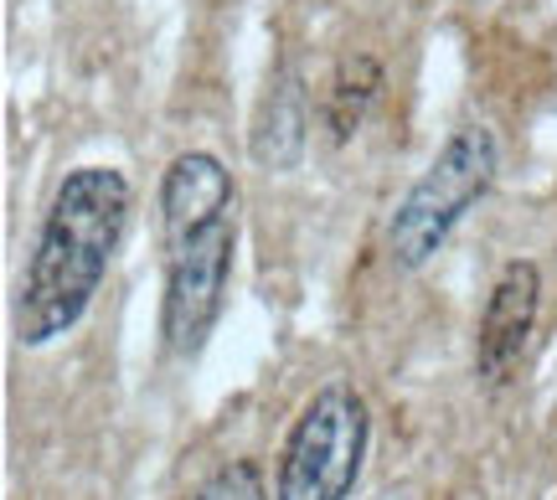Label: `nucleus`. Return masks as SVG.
I'll list each match as a JSON object with an SVG mask.
<instances>
[{"instance_id": "1", "label": "nucleus", "mask_w": 557, "mask_h": 500, "mask_svg": "<svg viewBox=\"0 0 557 500\" xmlns=\"http://www.w3.org/2000/svg\"><path fill=\"white\" fill-rule=\"evenodd\" d=\"M160 227H165V300L160 340L171 357H197L222 315L233 259H238V186L233 171L186 150L160 180Z\"/></svg>"}, {"instance_id": "2", "label": "nucleus", "mask_w": 557, "mask_h": 500, "mask_svg": "<svg viewBox=\"0 0 557 500\" xmlns=\"http://www.w3.org/2000/svg\"><path fill=\"white\" fill-rule=\"evenodd\" d=\"M124 222H129V180L114 165H78L62 176L16 300L21 346H47L88 315L124 238Z\"/></svg>"}, {"instance_id": "3", "label": "nucleus", "mask_w": 557, "mask_h": 500, "mask_svg": "<svg viewBox=\"0 0 557 500\" xmlns=\"http://www.w3.org/2000/svg\"><path fill=\"white\" fill-rule=\"evenodd\" d=\"M500 171V145L485 124H459L434 155V165L408 186L398 212L387 222V248L398 268H423L449 242L459 217L475 207Z\"/></svg>"}, {"instance_id": "4", "label": "nucleus", "mask_w": 557, "mask_h": 500, "mask_svg": "<svg viewBox=\"0 0 557 500\" xmlns=\"http://www.w3.org/2000/svg\"><path fill=\"white\" fill-rule=\"evenodd\" d=\"M367 460V402L357 387L331 382L305 402L284 439L274 496L284 500H346Z\"/></svg>"}, {"instance_id": "5", "label": "nucleus", "mask_w": 557, "mask_h": 500, "mask_svg": "<svg viewBox=\"0 0 557 500\" xmlns=\"http://www.w3.org/2000/svg\"><path fill=\"white\" fill-rule=\"evenodd\" d=\"M537 304H542V274L532 259H511L500 268L496 289L485 300L480 315V340H475V377L480 382H500L517 357L527 351V336L537 325Z\"/></svg>"}, {"instance_id": "6", "label": "nucleus", "mask_w": 557, "mask_h": 500, "mask_svg": "<svg viewBox=\"0 0 557 500\" xmlns=\"http://www.w3.org/2000/svg\"><path fill=\"white\" fill-rule=\"evenodd\" d=\"M197 496H201V500H218V496H243V500H253V496H269V490H263L259 464L243 460V464H227V470H218V475L201 485Z\"/></svg>"}]
</instances>
